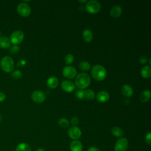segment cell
I'll return each mask as SVG.
<instances>
[{
	"label": "cell",
	"instance_id": "7402d4cb",
	"mask_svg": "<svg viewBox=\"0 0 151 151\" xmlns=\"http://www.w3.org/2000/svg\"><path fill=\"white\" fill-rule=\"evenodd\" d=\"M111 134L117 137H121L123 135V130L118 127V126H114L111 129Z\"/></svg>",
	"mask_w": 151,
	"mask_h": 151
},
{
	"label": "cell",
	"instance_id": "ffe728a7",
	"mask_svg": "<svg viewBox=\"0 0 151 151\" xmlns=\"http://www.w3.org/2000/svg\"><path fill=\"white\" fill-rule=\"evenodd\" d=\"M141 76L142 77L145 78H149L151 76V68L149 65H145L144 66L140 72Z\"/></svg>",
	"mask_w": 151,
	"mask_h": 151
},
{
	"label": "cell",
	"instance_id": "8992f818",
	"mask_svg": "<svg viewBox=\"0 0 151 151\" xmlns=\"http://www.w3.org/2000/svg\"><path fill=\"white\" fill-rule=\"evenodd\" d=\"M24 33L19 30H17L14 31L10 35L9 40L11 41V43L17 45L20 44L24 40Z\"/></svg>",
	"mask_w": 151,
	"mask_h": 151
},
{
	"label": "cell",
	"instance_id": "836d02e7",
	"mask_svg": "<svg viewBox=\"0 0 151 151\" xmlns=\"http://www.w3.org/2000/svg\"><path fill=\"white\" fill-rule=\"evenodd\" d=\"M5 98H6L5 94L2 92H0V102L4 101L5 99Z\"/></svg>",
	"mask_w": 151,
	"mask_h": 151
},
{
	"label": "cell",
	"instance_id": "484cf974",
	"mask_svg": "<svg viewBox=\"0 0 151 151\" xmlns=\"http://www.w3.org/2000/svg\"><path fill=\"white\" fill-rule=\"evenodd\" d=\"M74 60V57L73 56V55L71 54H67L65 55V58H64V60H65V63L66 64H71V63H73Z\"/></svg>",
	"mask_w": 151,
	"mask_h": 151
},
{
	"label": "cell",
	"instance_id": "d4e9b609",
	"mask_svg": "<svg viewBox=\"0 0 151 151\" xmlns=\"http://www.w3.org/2000/svg\"><path fill=\"white\" fill-rule=\"evenodd\" d=\"M58 124L61 127L65 129L69 126L70 122L67 119L63 117L59 119V120L58 121Z\"/></svg>",
	"mask_w": 151,
	"mask_h": 151
},
{
	"label": "cell",
	"instance_id": "2e32d148",
	"mask_svg": "<svg viewBox=\"0 0 151 151\" xmlns=\"http://www.w3.org/2000/svg\"><path fill=\"white\" fill-rule=\"evenodd\" d=\"M58 80L55 77H51L48 78L47 81V86L50 88H55L58 85Z\"/></svg>",
	"mask_w": 151,
	"mask_h": 151
},
{
	"label": "cell",
	"instance_id": "4dcf8cb0",
	"mask_svg": "<svg viewBox=\"0 0 151 151\" xmlns=\"http://www.w3.org/2000/svg\"><path fill=\"white\" fill-rule=\"evenodd\" d=\"M147 61H148L147 58L146 57H145V56H142L139 58V62L142 64H146V63H147Z\"/></svg>",
	"mask_w": 151,
	"mask_h": 151
},
{
	"label": "cell",
	"instance_id": "e575fe53",
	"mask_svg": "<svg viewBox=\"0 0 151 151\" xmlns=\"http://www.w3.org/2000/svg\"><path fill=\"white\" fill-rule=\"evenodd\" d=\"M25 64H26V61L25 60H21L18 63L17 65H18V66L22 67V66H24Z\"/></svg>",
	"mask_w": 151,
	"mask_h": 151
},
{
	"label": "cell",
	"instance_id": "4fadbf2b",
	"mask_svg": "<svg viewBox=\"0 0 151 151\" xmlns=\"http://www.w3.org/2000/svg\"><path fill=\"white\" fill-rule=\"evenodd\" d=\"M109 94L106 91H101L96 96L97 100L100 103H105L109 100Z\"/></svg>",
	"mask_w": 151,
	"mask_h": 151
},
{
	"label": "cell",
	"instance_id": "6da1fadb",
	"mask_svg": "<svg viewBox=\"0 0 151 151\" xmlns=\"http://www.w3.org/2000/svg\"><path fill=\"white\" fill-rule=\"evenodd\" d=\"M91 74L94 79L97 81L104 80L107 76L106 68L101 65H94L91 70Z\"/></svg>",
	"mask_w": 151,
	"mask_h": 151
},
{
	"label": "cell",
	"instance_id": "cb8c5ba5",
	"mask_svg": "<svg viewBox=\"0 0 151 151\" xmlns=\"http://www.w3.org/2000/svg\"><path fill=\"white\" fill-rule=\"evenodd\" d=\"M84 98H86L88 100H92L94 99L95 96L94 92L91 89H87L84 91Z\"/></svg>",
	"mask_w": 151,
	"mask_h": 151
},
{
	"label": "cell",
	"instance_id": "d590c367",
	"mask_svg": "<svg viewBox=\"0 0 151 151\" xmlns=\"http://www.w3.org/2000/svg\"><path fill=\"white\" fill-rule=\"evenodd\" d=\"M36 151H45V150H44L43 148H42V147H38V148L36 150Z\"/></svg>",
	"mask_w": 151,
	"mask_h": 151
},
{
	"label": "cell",
	"instance_id": "d6986e66",
	"mask_svg": "<svg viewBox=\"0 0 151 151\" xmlns=\"http://www.w3.org/2000/svg\"><path fill=\"white\" fill-rule=\"evenodd\" d=\"M11 45V41L9 38L3 36L0 37V47L2 48H8Z\"/></svg>",
	"mask_w": 151,
	"mask_h": 151
},
{
	"label": "cell",
	"instance_id": "d6a6232c",
	"mask_svg": "<svg viewBox=\"0 0 151 151\" xmlns=\"http://www.w3.org/2000/svg\"><path fill=\"white\" fill-rule=\"evenodd\" d=\"M87 151H101V150L97 147L91 146V147H90L89 148H88Z\"/></svg>",
	"mask_w": 151,
	"mask_h": 151
},
{
	"label": "cell",
	"instance_id": "30bf717a",
	"mask_svg": "<svg viewBox=\"0 0 151 151\" xmlns=\"http://www.w3.org/2000/svg\"><path fill=\"white\" fill-rule=\"evenodd\" d=\"M46 99L45 94L40 90L34 91L31 94V99L36 103H41Z\"/></svg>",
	"mask_w": 151,
	"mask_h": 151
},
{
	"label": "cell",
	"instance_id": "44dd1931",
	"mask_svg": "<svg viewBox=\"0 0 151 151\" xmlns=\"http://www.w3.org/2000/svg\"><path fill=\"white\" fill-rule=\"evenodd\" d=\"M16 151H32V149L28 143L22 142L17 146Z\"/></svg>",
	"mask_w": 151,
	"mask_h": 151
},
{
	"label": "cell",
	"instance_id": "277c9868",
	"mask_svg": "<svg viewBox=\"0 0 151 151\" xmlns=\"http://www.w3.org/2000/svg\"><path fill=\"white\" fill-rule=\"evenodd\" d=\"M129 141L126 137H121L116 142L114 149V151H126L129 147Z\"/></svg>",
	"mask_w": 151,
	"mask_h": 151
},
{
	"label": "cell",
	"instance_id": "9c48e42d",
	"mask_svg": "<svg viewBox=\"0 0 151 151\" xmlns=\"http://www.w3.org/2000/svg\"><path fill=\"white\" fill-rule=\"evenodd\" d=\"M63 75L68 79H73L77 76V70L73 66H66L63 70Z\"/></svg>",
	"mask_w": 151,
	"mask_h": 151
},
{
	"label": "cell",
	"instance_id": "ba28073f",
	"mask_svg": "<svg viewBox=\"0 0 151 151\" xmlns=\"http://www.w3.org/2000/svg\"><path fill=\"white\" fill-rule=\"evenodd\" d=\"M81 134L82 133L80 129L76 126H72L68 130V135L73 140L80 139L81 136Z\"/></svg>",
	"mask_w": 151,
	"mask_h": 151
},
{
	"label": "cell",
	"instance_id": "7a4b0ae2",
	"mask_svg": "<svg viewBox=\"0 0 151 151\" xmlns=\"http://www.w3.org/2000/svg\"><path fill=\"white\" fill-rule=\"evenodd\" d=\"M91 83V79L88 74L86 73H79L76 77L75 83L79 89H84L87 88Z\"/></svg>",
	"mask_w": 151,
	"mask_h": 151
},
{
	"label": "cell",
	"instance_id": "ac0fdd59",
	"mask_svg": "<svg viewBox=\"0 0 151 151\" xmlns=\"http://www.w3.org/2000/svg\"><path fill=\"white\" fill-rule=\"evenodd\" d=\"M150 96H151V94L150 91L148 90H145L140 93L139 96V99H140V100L142 102H147L150 100Z\"/></svg>",
	"mask_w": 151,
	"mask_h": 151
},
{
	"label": "cell",
	"instance_id": "9a60e30c",
	"mask_svg": "<svg viewBox=\"0 0 151 151\" xmlns=\"http://www.w3.org/2000/svg\"><path fill=\"white\" fill-rule=\"evenodd\" d=\"M122 12V9L119 5H115L110 9V14L114 18H118L120 16Z\"/></svg>",
	"mask_w": 151,
	"mask_h": 151
},
{
	"label": "cell",
	"instance_id": "603a6c76",
	"mask_svg": "<svg viewBox=\"0 0 151 151\" xmlns=\"http://www.w3.org/2000/svg\"><path fill=\"white\" fill-rule=\"evenodd\" d=\"M90 64L86 61H81L78 64V68L83 71H87L90 68Z\"/></svg>",
	"mask_w": 151,
	"mask_h": 151
},
{
	"label": "cell",
	"instance_id": "5bb4252c",
	"mask_svg": "<svg viewBox=\"0 0 151 151\" xmlns=\"http://www.w3.org/2000/svg\"><path fill=\"white\" fill-rule=\"evenodd\" d=\"M122 94L126 97H130L133 94L132 87L128 84H124L121 88Z\"/></svg>",
	"mask_w": 151,
	"mask_h": 151
},
{
	"label": "cell",
	"instance_id": "4316f807",
	"mask_svg": "<svg viewBox=\"0 0 151 151\" xmlns=\"http://www.w3.org/2000/svg\"><path fill=\"white\" fill-rule=\"evenodd\" d=\"M12 77L15 80H19L22 77V73L20 70H17L14 71L11 74Z\"/></svg>",
	"mask_w": 151,
	"mask_h": 151
},
{
	"label": "cell",
	"instance_id": "f1b7e54d",
	"mask_svg": "<svg viewBox=\"0 0 151 151\" xmlns=\"http://www.w3.org/2000/svg\"><path fill=\"white\" fill-rule=\"evenodd\" d=\"M145 141L147 145H150V144H151V132H149L146 134V136L145 137Z\"/></svg>",
	"mask_w": 151,
	"mask_h": 151
},
{
	"label": "cell",
	"instance_id": "e0dca14e",
	"mask_svg": "<svg viewBox=\"0 0 151 151\" xmlns=\"http://www.w3.org/2000/svg\"><path fill=\"white\" fill-rule=\"evenodd\" d=\"M83 38L85 42H91L93 38V34L92 31L90 29H85L83 32Z\"/></svg>",
	"mask_w": 151,
	"mask_h": 151
},
{
	"label": "cell",
	"instance_id": "8fae6325",
	"mask_svg": "<svg viewBox=\"0 0 151 151\" xmlns=\"http://www.w3.org/2000/svg\"><path fill=\"white\" fill-rule=\"evenodd\" d=\"M61 87L64 91L67 93H71L75 89L76 85L71 80H64L61 82Z\"/></svg>",
	"mask_w": 151,
	"mask_h": 151
},
{
	"label": "cell",
	"instance_id": "52a82bcc",
	"mask_svg": "<svg viewBox=\"0 0 151 151\" xmlns=\"http://www.w3.org/2000/svg\"><path fill=\"white\" fill-rule=\"evenodd\" d=\"M17 12L19 15L27 17L31 14V9L28 4L25 2H21L17 6Z\"/></svg>",
	"mask_w": 151,
	"mask_h": 151
},
{
	"label": "cell",
	"instance_id": "83f0119b",
	"mask_svg": "<svg viewBox=\"0 0 151 151\" xmlns=\"http://www.w3.org/2000/svg\"><path fill=\"white\" fill-rule=\"evenodd\" d=\"M76 96L80 100H83V99H84V90H81V89H79L77 90L75 93Z\"/></svg>",
	"mask_w": 151,
	"mask_h": 151
},
{
	"label": "cell",
	"instance_id": "7c38bea8",
	"mask_svg": "<svg viewBox=\"0 0 151 151\" xmlns=\"http://www.w3.org/2000/svg\"><path fill=\"white\" fill-rule=\"evenodd\" d=\"M70 151H83V146L78 140H73L70 144Z\"/></svg>",
	"mask_w": 151,
	"mask_h": 151
},
{
	"label": "cell",
	"instance_id": "5b68a950",
	"mask_svg": "<svg viewBox=\"0 0 151 151\" xmlns=\"http://www.w3.org/2000/svg\"><path fill=\"white\" fill-rule=\"evenodd\" d=\"M100 4L96 0L87 1L86 5V10L90 14H96L100 10Z\"/></svg>",
	"mask_w": 151,
	"mask_h": 151
},
{
	"label": "cell",
	"instance_id": "f546056e",
	"mask_svg": "<svg viewBox=\"0 0 151 151\" xmlns=\"http://www.w3.org/2000/svg\"><path fill=\"white\" fill-rule=\"evenodd\" d=\"M70 122L73 126H76L79 123V119L77 117L74 116L71 119Z\"/></svg>",
	"mask_w": 151,
	"mask_h": 151
},
{
	"label": "cell",
	"instance_id": "1f68e13d",
	"mask_svg": "<svg viewBox=\"0 0 151 151\" xmlns=\"http://www.w3.org/2000/svg\"><path fill=\"white\" fill-rule=\"evenodd\" d=\"M19 50V47L18 45H15L14 46L12 47L11 48V49H10V51L11 52H17Z\"/></svg>",
	"mask_w": 151,
	"mask_h": 151
},
{
	"label": "cell",
	"instance_id": "74e56055",
	"mask_svg": "<svg viewBox=\"0 0 151 151\" xmlns=\"http://www.w3.org/2000/svg\"><path fill=\"white\" fill-rule=\"evenodd\" d=\"M1 32H0V37H1Z\"/></svg>",
	"mask_w": 151,
	"mask_h": 151
},
{
	"label": "cell",
	"instance_id": "3957f363",
	"mask_svg": "<svg viewBox=\"0 0 151 151\" xmlns=\"http://www.w3.org/2000/svg\"><path fill=\"white\" fill-rule=\"evenodd\" d=\"M0 66L4 71L6 73H10L14 68V60L9 56H5L1 60Z\"/></svg>",
	"mask_w": 151,
	"mask_h": 151
},
{
	"label": "cell",
	"instance_id": "8d00e7d4",
	"mask_svg": "<svg viewBox=\"0 0 151 151\" xmlns=\"http://www.w3.org/2000/svg\"><path fill=\"white\" fill-rule=\"evenodd\" d=\"M78 2H80V3H86V2H87V1H86V0H84V1H78Z\"/></svg>",
	"mask_w": 151,
	"mask_h": 151
}]
</instances>
